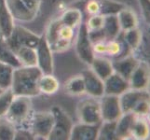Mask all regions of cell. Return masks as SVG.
Masks as SVG:
<instances>
[{"label": "cell", "instance_id": "37", "mask_svg": "<svg viewBox=\"0 0 150 140\" xmlns=\"http://www.w3.org/2000/svg\"><path fill=\"white\" fill-rule=\"evenodd\" d=\"M34 134L31 132L29 128H16V132H15L14 139L16 140H32L35 139Z\"/></svg>", "mask_w": 150, "mask_h": 140}, {"label": "cell", "instance_id": "11", "mask_svg": "<svg viewBox=\"0 0 150 140\" xmlns=\"http://www.w3.org/2000/svg\"><path fill=\"white\" fill-rule=\"evenodd\" d=\"M86 93L94 98L102 97L105 95L103 80H102L91 69H87L82 72Z\"/></svg>", "mask_w": 150, "mask_h": 140}, {"label": "cell", "instance_id": "26", "mask_svg": "<svg viewBox=\"0 0 150 140\" xmlns=\"http://www.w3.org/2000/svg\"><path fill=\"white\" fill-rule=\"evenodd\" d=\"M82 12L79 9H69L61 15L59 20L64 24L71 28H76L82 23Z\"/></svg>", "mask_w": 150, "mask_h": 140}, {"label": "cell", "instance_id": "12", "mask_svg": "<svg viewBox=\"0 0 150 140\" xmlns=\"http://www.w3.org/2000/svg\"><path fill=\"white\" fill-rule=\"evenodd\" d=\"M103 87H105V95L120 96L122 93L130 89V84L128 80L114 72L103 80Z\"/></svg>", "mask_w": 150, "mask_h": 140}, {"label": "cell", "instance_id": "19", "mask_svg": "<svg viewBox=\"0 0 150 140\" xmlns=\"http://www.w3.org/2000/svg\"><path fill=\"white\" fill-rule=\"evenodd\" d=\"M137 116L133 112L123 113L117 121V139L127 138L131 136L132 128Z\"/></svg>", "mask_w": 150, "mask_h": 140}, {"label": "cell", "instance_id": "13", "mask_svg": "<svg viewBox=\"0 0 150 140\" xmlns=\"http://www.w3.org/2000/svg\"><path fill=\"white\" fill-rule=\"evenodd\" d=\"M144 99H149V93L146 90L129 89L120 96L122 112H132L137 104Z\"/></svg>", "mask_w": 150, "mask_h": 140}, {"label": "cell", "instance_id": "5", "mask_svg": "<svg viewBox=\"0 0 150 140\" xmlns=\"http://www.w3.org/2000/svg\"><path fill=\"white\" fill-rule=\"evenodd\" d=\"M54 124V116L50 111H38L32 114L29 129L35 138L48 139Z\"/></svg>", "mask_w": 150, "mask_h": 140}, {"label": "cell", "instance_id": "32", "mask_svg": "<svg viewBox=\"0 0 150 140\" xmlns=\"http://www.w3.org/2000/svg\"><path fill=\"white\" fill-rule=\"evenodd\" d=\"M16 127L6 117L0 118V140L14 139Z\"/></svg>", "mask_w": 150, "mask_h": 140}, {"label": "cell", "instance_id": "14", "mask_svg": "<svg viewBox=\"0 0 150 140\" xmlns=\"http://www.w3.org/2000/svg\"><path fill=\"white\" fill-rule=\"evenodd\" d=\"M5 3L13 19L20 22H31L38 15L30 10L23 0H5Z\"/></svg>", "mask_w": 150, "mask_h": 140}, {"label": "cell", "instance_id": "30", "mask_svg": "<svg viewBox=\"0 0 150 140\" xmlns=\"http://www.w3.org/2000/svg\"><path fill=\"white\" fill-rule=\"evenodd\" d=\"M14 67L0 61V87L3 90L9 89L11 86Z\"/></svg>", "mask_w": 150, "mask_h": 140}, {"label": "cell", "instance_id": "28", "mask_svg": "<svg viewBox=\"0 0 150 140\" xmlns=\"http://www.w3.org/2000/svg\"><path fill=\"white\" fill-rule=\"evenodd\" d=\"M99 3V14L103 16L106 15H117L118 11L125 8V5L113 0H98Z\"/></svg>", "mask_w": 150, "mask_h": 140}, {"label": "cell", "instance_id": "23", "mask_svg": "<svg viewBox=\"0 0 150 140\" xmlns=\"http://www.w3.org/2000/svg\"><path fill=\"white\" fill-rule=\"evenodd\" d=\"M60 83L52 74H42L38 80L39 92L45 95H54L59 90Z\"/></svg>", "mask_w": 150, "mask_h": 140}, {"label": "cell", "instance_id": "40", "mask_svg": "<svg viewBox=\"0 0 150 140\" xmlns=\"http://www.w3.org/2000/svg\"><path fill=\"white\" fill-rule=\"evenodd\" d=\"M24 2V4L26 5L27 8L32 10L33 12L35 13H38V10L40 8V3H41V0H23Z\"/></svg>", "mask_w": 150, "mask_h": 140}, {"label": "cell", "instance_id": "3", "mask_svg": "<svg viewBox=\"0 0 150 140\" xmlns=\"http://www.w3.org/2000/svg\"><path fill=\"white\" fill-rule=\"evenodd\" d=\"M33 114V104L31 97L15 96L6 114L8 120L16 128H29V122Z\"/></svg>", "mask_w": 150, "mask_h": 140}, {"label": "cell", "instance_id": "8", "mask_svg": "<svg viewBox=\"0 0 150 140\" xmlns=\"http://www.w3.org/2000/svg\"><path fill=\"white\" fill-rule=\"evenodd\" d=\"M76 50L79 59L84 63L91 65L93 61L95 53L93 50V45L89 37V31L87 29L85 23H80L79 33H77L76 42Z\"/></svg>", "mask_w": 150, "mask_h": 140}, {"label": "cell", "instance_id": "22", "mask_svg": "<svg viewBox=\"0 0 150 140\" xmlns=\"http://www.w3.org/2000/svg\"><path fill=\"white\" fill-rule=\"evenodd\" d=\"M117 17L118 20V23H120L121 31H123V32L137 27L138 19L136 14L132 9H127L125 7L120 11H118V13L117 14Z\"/></svg>", "mask_w": 150, "mask_h": 140}, {"label": "cell", "instance_id": "36", "mask_svg": "<svg viewBox=\"0 0 150 140\" xmlns=\"http://www.w3.org/2000/svg\"><path fill=\"white\" fill-rule=\"evenodd\" d=\"M87 29L89 32H95L103 29V15H92L88 19L87 23H85Z\"/></svg>", "mask_w": 150, "mask_h": 140}, {"label": "cell", "instance_id": "10", "mask_svg": "<svg viewBox=\"0 0 150 140\" xmlns=\"http://www.w3.org/2000/svg\"><path fill=\"white\" fill-rule=\"evenodd\" d=\"M35 50L38 58L37 66L41 70L42 74H53V51L51 50L45 35L40 37Z\"/></svg>", "mask_w": 150, "mask_h": 140}, {"label": "cell", "instance_id": "7", "mask_svg": "<svg viewBox=\"0 0 150 140\" xmlns=\"http://www.w3.org/2000/svg\"><path fill=\"white\" fill-rule=\"evenodd\" d=\"M77 117L80 122L87 124H101L103 122L100 102L93 98L81 101L77 106Z\"/></svg>", "mask_w": 150, "mask_h": 140}, {"label": "cell", "instance_id": "18", "mask_svg": "<svg viewBox=\"0 0 150 140\" xmlns=\"http://www.w3.org/2000/svg\"><path fill=\"white\" fill-rule=\"evenodd\" d=\"M112 63H113L114 71L128 80L130 79V77L132 74L134 69L139 65L138 60L133 56L121 57V58H118V60L112 62Z\"/></svg>", "mask_w": 150, "mask_h": 140}, {"label": "cell", "instance_id": "33", "mask_svg": "<svg viewBox=\"0 0 150 140\" xmlns=\"http://www.w3.org/2000/svg\"><path fill=\"white\" fill-rule=\"evenodd\" d=\"M148 134H149L148 124L146 123V122L143 121L142 119H139L137 116L132 128L131 136H134L137 139H144L147 138Z\"/></svg>", "mask_w": 150, "mask_h": 140}, {"label": "cell", "instance_id": "9", "mask_svg": "<svg viewBox=\"0 0 150 140\" xmlns=\"http://www.w3.org/2000/svg\"><path fill=\"white\" fill-rule=\"evenodd\" d=\"M101 98L100 107L103 122H117L122 116L120 96L103 95Z\"/></svg>", "mask_w": 150, "mask_h": 140}, {"label": "cell", "instance_id": "15", "mask_svg": "<svg viewBox=\"0 0 150 140\" xmlns=\"http://www.w3.org/2000/svg\"><path fill=\"white\" fill-rule=\"evenodd\" d=\"M100 124H87L79 122L72 127L70 139L72 140H96L98 139Z\"/></svg>", "mask_w": 150, "mask_h": 140}, {"label": "cell", "instance_id": "27", "mask_svg": "<svg viewBox=\"0 0 150 140\" xmlns=\"http://www.w3.org/2000/svg\"><path fill=\"white\" fill-rule=\"evenodd\" d=\"M64 89L68 95H75V96L82 95L86 93L85 84L82 75L75 76L73 77H71L70 80H68V81L64 85Z\"/></svg>", "mask_w": 150, "mask_h": 140}, {"label": "cell", "instance_id": "2", "mask_svg": "<svg viewBox=\"0 0 150 140\" xmlns=\"http://www.w3.org/2000/svg\"><path fill=\"white\" fill-rule=\"evenodd\" d=\"M74 30L64 24L61 21L55 20L50 24L46 38L52 51L62 53L70 48L74 38Z\"/></svg>", "mask_w": 150, "mask_h": 140}, {"label": "cell", "instance_id": "20", "mask_svg": "<svg viewBox=\"0 0 150 140\" xmlns=\"http://www.w3.org/2000/svg\"><path fill=\"white\" fill-rule=\"evenodd\" d=\"M103 32L105 35V41L117 39L120 37L121 28L117 15H106L103 16Z\"/></svg>", "mask_w": 150, "mask_h": 140}, {"label": "cell", "instance_id": "29", "mask_svg": "<svg viewBox=\"0 0 150 140\" xmlns=\"http://www.w3.org/2000/svg\"><path fill=\"white\" fill-rule=\"evenodd\" d=\"M98 139L115 140L117 136V122H102L100 124Z\"/></svg>", "mask_w": 150, "mask_h": 140}, {"label": "cell", "instance_id": "25", "mask_svg": "<svg viewBox=\"0 0 150 140\" xmlns=\"http://www.w3.org/2000/svg\"><path fill=\"white\" fill-rule=\"evenodd\" d=\"M0 61L10 65L14 68L22 66L15 53L8 44L7 40L0 37Z\"/></svg>", "mask_w": 150, "mask_h": 140}, {"label": "cell", "instance_id": "31", "mask_svg": "<svg viewBox=\"0 0 150 140\" xmlns=\"http://www.w3.org/2000/svg\"><path fill=\"white\" fill-rule=\"evenodd\" d=\"M123 39L129 48L132 50H136L141 43L142 35L140 31L136 27L128 31H124Z\"/></svg>", "mask_w": 150, "mask_h": 140}, {"label": "cell", "instance_id": "17", "mask_svg": "<svg viewBox=\"0 0 150 140\" xmlns=\"http://www.w3.org/2000/svg\"><path fill=\"white\" fill-rule=\"evenodd\" d=\"M15 23L5 0H0V37L8 39L14 29Z\"/></svg>", "mask_w": 150, "mask_h": 140}, {"label": "cell", "instance_id": "35", "mask_svg": "<svg viewBox=\"0 0 150 140\" xmlns=\"http://www.w3.org/2000/svg\"><path fill=\"white\" fill-rule=\"evenodd\" d=\"M105 45H106L105 53L113 57H118V55L122 53L124 47L127 46L125 42L122 45L120 41H117V39L105 41Z\"/></svg>", "mask_w": 150, "mask_h": 140}, {"label": "cell", "instance_id": "39", "mask_svg": "<svg viewBox=\"0 0 150 140\" xmlns=\"http://www.w3.org/2000/svg\"><path fill=\"white\" fill-rule=\"evenodd\" d=\"M86 11L91 16L99 14V3H98V0H89L86 5Z\"/></svg>", "mask_w": 150, "mask_h": 140}, {"label": "cell", "instance_id": "4", "mask_svg": "<svg viewBox=\"0 0 150 140\" xmlns=\"http://www.w3.org/2000/svg\"><path fill=\"white\" fill-rule=\"evenodd\" d=\"M51 112L54 116V124L48 139L50 140H68L73 127L70 117L60 107H53Z\"/></svg>", "mask_w": 150, "mask_h": 140}, {"label": "cell", "instance_id": "1", "mask_svg": "<svg viewBox=\"0 0 150 140\" xmlns=\"http://www.w3.org/2000/svg\"><path fill=\"white\" fill-rule=\"evenodd\" d=\"M42 72L35 66H20L14 68L10 89L15 96L34 97L39 95L38 80Z\"/></svg>", "mask_w": 150, "mask_h": 140}, {"label": "cell", "instance_id": "38", "mask_svg": "<svg viewBox=\"0 0 150 140\" xmlns=\"http://www.w3.org/2000/svg\"><path fill=\"white\" fill-rule=\"evenodd\" d=\"M136 116H144L147 115L149 112V99H144L139 102L132 111Z\"/></svg>", "mask_w": 150, "mask_h": 140}, {"label": "cell", "instance_id": "24", "mask_svg": "<svg viewBox=\"0 0 150 140\" xmlns=\"http://www.w3.org/2000/svg\"><path fill=\"white\" fill-rule=\"evenodd\" d=\"M21 65L23 66H35L38 65L37 50L31 47H20L14 51Z\"/></svg>", "mask_w": 150, "mask_h": 140}, {"label": "cell", "instance_id": "41", "mask_svg": "<svg viewBox=\"0 0 150 140\" xmlns=\"http://www.w3.org/2000/svg\"><path fill=\"white\" fill-rule=\"evenodd\" d=\"M3 91H4V90L2 89V88H1V87H0V95H1V93L3 92Z\"/></svg>", "mask_w": 150, "mask_h": 140}, {"label": "cell", "instance_id": "34", "mask_svg": "<svg viewBox=\"0 0 150 140\" xmlns=\"http://www.w3.org/2000/svg\"><path fill=\"white\" fill-rule=\"evenodd\" d=\"M14 97L15 95H13L10 88L7 90H4L3 92L0 95V118L6 116Z\"/></svg>", "mask_w": 150, "mask_h": 140}, {"label": "cell", "instance_id": "21", "mask_svg": "<svg viewBox=\"0 0 150 140\" xmlns=\"http://www.w3.org/2000/svg\"><path fill=\"white\" fill-rule=\"evenodd\" d=\"M91 66V70L100 77L102 80L107 79L114 72L113 63L105 57H94L93 61L90 65Z\"/></svg>", "mask_w": 150, "mask_h": 140}, {"label": "cell", "instance_id": "6", "mask_svg": "<svg viewBox=\"0 0 150 140\" xmlns=\"http://www.w3.org/2000/svg\"><path fill=\"white\" fill-rule=\"evenodd\" d=\"M39 36L31 32L27 28L21 25H15L10 37L6 40L12 50L15 51L20 47H31L35 49L39 42Z\"/></svg>", "mask_w": 150, "mask_h": 140}, {"label": "cell", "instance_id": "16", "mask_svg": "<svg viewBox=\"0 0 150 140\" xmlns=\"http://www.w3.org/2000/svg\"><path fill=\"white\" fill-rule=\"evenodd\" d=\"M149 81V72L147 66L143 64L137 65V67L129 79L130 89L133 90H146Z\"/></svg>", "mask_w": 150, "mask_h": 140}]
</instances>
